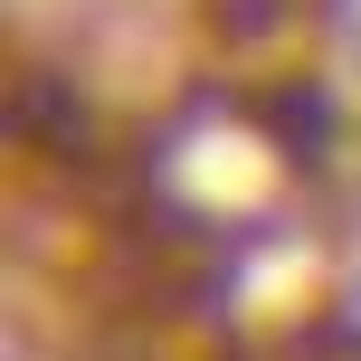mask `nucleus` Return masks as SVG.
Instances as JSON below:
<instances>
[{
  "label": "nucleus",
  "mask_w": 361,
  "mask_h": 361,
  "mask_svg": "<svg viewBox=\"0 0 361 361\" xmlns=\"http://www.w3.org/2000/svg\"><path fill=\"white\" fill-rule=\"evenodd\" d=\"M10 133L29 152H67V162H95V124H86V105H76L57 76H19L10 86Z\"/></svg>",
  "instance_id": "obj_1"
},
{
  "label": "nucleus",
  "mask_w": 361,
  "mask_h": 361,
  "mask_svg": "<svg viewBox=\"0 0 361 361\" xmlns=\"http://www.w3.org/2000/svg\"><path fill=\"white\" fill-rule=\"evenodd\" d=\"M286 10H295V0H209V19H219L228 38H267V29H286Z\"/></svg>",
  "instance_id": "obj_3"
},
{
  "label": "nucleus",
  "mask_w": 361,
  "mask_h": 361,
  "mask_svg": "<svg viewBox=\"0 0 361 361\" xmlns=\"http://www.w3.org/2000/svg\"><path fill=\"white\" fill-rule=\"evenodd\" d=\"M247 105H257V124L276 133V152L295 143V162H324V152H333V95L324 86L295 76V86H267V95H247Z\"/></svg>",
  "instance_id": "obj_2"
}]
</instances>
